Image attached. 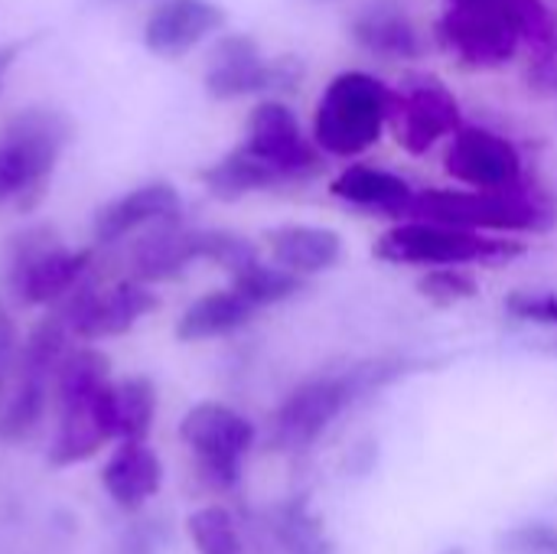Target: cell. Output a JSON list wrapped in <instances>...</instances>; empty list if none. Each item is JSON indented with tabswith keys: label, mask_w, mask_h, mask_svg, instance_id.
Segmentation results:
<instances>
[{
	"label": "cell",
	"mask_w": 557,
	"mask_h": 554,
	"mask_svg": "<svg viewBox=\"0 0 557 554\" xmlns=\"http://www.w3.org/2000/svg\"><path fill=\"white\" fill-rule=\"evenodd\" d=\"M352 39L385 59H414L421 52V36L405 0H366L352 20Z\"/></svg>",
	"instance_id": "obj_16"
},
{
	"label": "cell",
	"mask_w": 557,
	"mask_h": 554,
	"mask_svg": "<svg viewBox=\"0 0 557 554\" xmlns=\"http://www.w3.org/2000/svg\"><path fill=\"white\" fill-rule=\"evenodd\" d=\"M111 438H117V428L108 356L98 349H78L59 366V434L49 451V464H82Z\"/></svg>",
	"instance_id": "obj_2"
},
{
	"label": "cell",
	"mask_w": 557,
	"mask_h": 554,
	"mask_svg": "<svg viewBox=\"0 0 557 554\" xmlns=\"http://www.w3.org/2000/svg\"><path fill=\"white\" fill-rule=\"evenodd\" d=\"M180 438L193 451L202 477L212 487L228 490L242 477V460L255 444V424L228 405L202 402L186 411Z\"/></svg>",
	"instance_id": "obj_9"
},
{
	"label": "cell",
	"mask_w": 557,
	"mask_h": 554,
	"mask_svg": "<svg viewBox=\"0 0 557 554\" xmlns=\"http://www.w3.org/2000/svg\"><path fill=\"white\" fill-rule=\"evenodd\" d=\"M375 258L385 264H421V268H460V264H503L525 255L516 238H486L463 229L434 222H401L375 242Z\"/></svg>",
	"instance_id": "obj_5"
},
{
	"label": "cell",
	"mask_w": 557,
	"mask_h": 554,
	"mask_svg": "<svg viewBox=\"0 0 557 554\" xmlns=\"http://www.w3.org/2000/svg\"><path fill=\"white\" fill-rule=\"evenodd\" d=\"M199 180L206 183V189L215 199H225V202H235V199H242L248 193H261V189H271V186L284 183V176L271 163L258 160L245 147H238V150L225 153L222 160H215L212 167H206L199 173Z\"/></svg>",
	"instance_id": "obj_23"
},
{
	"label": "cell",
	"mask_w": 557,
	"mask_h": 554,
	"mask_svg": "<svg viewBox=\"0 0 557 554\" xmlns=\"http://www.w3.org/2000/svg\"><path fill=\"white\" fill-rule=\"evenodd\" d=\"M91 264V251L59 248L49 229L13 235L3 248V281L23 304H49L62 297Z\"/></svg>",
	"instance_id": "obj_8"
},
{
	"label": "cell",
	"mask_w": 557,
	"mask_h": 554,
	"mask_svg": "<svg viewBox=\"0 0 557 554\" xmlns=\"http://www.w3.org/2000/svg\"><path fill=\"white\" fill-rule=\"evenodd\" d=\"M274 535L284 554H333V545L326 539V529L320 516L310 509V503L290 500L274 513Z\"/></svg>",
	"instance_id": "obj_25"
},
{
	"label": "cell",
	"mask_w": 557,
	"mask_h": 554,
	"mask_svg": "<svg viewBox=\"0 0 557 554\" xmlns=\"http://www.w3.org/2000/svg\"><path fill=\"white\" fill-rule=\"evenodd\" d=\"M503 554H557V529L548 522H525L503 535Z\"/></svg>",
	"instance_id": "obj_33"
},
{
	"label": "cell",
	"mask_w": 557,
	"mask_h": 554,
	"mask_svg": "<svg viewBox=\"0 0 557 554\" xmlns=\"http://www.w3.org/2000/svg\"><path fill=\"white\" fill-rule=\"evenodd\" d=\"M153 415H157V392L150 379L134 376L114 385V428L121 441L144 444L153 428Z\"/></svg>",
	"instance_id": "obj_24"
},
{
	"label": "cell",
	"mask_w": 557,
	"mask_h": 554,
	"mask_svg": "<svg viewBox=\"0 0 557 554\" xmlns=\"http://www.w3.org/2000/svg\"><path fill=\"white\" fill-rule=\"evenodd\" d=\"M444 170L480 193L522 189V153L519 147L490 127H460L444 153Z\"/></svg>",
	"instance_id": "obj_11"
},
{
	"label": "cell",
	"mask_w": 557,
	"mask_h": 554,
	"mask_svg": "<svg viewBox=\"0 0 557 554\" xmlns=\"http://www.w3.org/2000/svg\"><path fill=\"white\" fill-rule=\"evenodd\" d=\"M202 261H212L232 274L245 271L251 261H258V251L248 238L235 232H202Z\"/></svg>",
	"instance_id": "obj_30"
},
{
	"label": "cell",
	"mask_w": 557,
	"mask_h": 554,
	"mask_svg": "<svg viewBox=\"0 0 557 554\" xmlns=\"http://www.w3.org/2000/svg\"><path fill=\"white\" fill-rule=\"evenodd\" d=\"M232 291H238L258 310V307H271V304L297 297L304 291V278H297L277 264L251 261L245 271L232 274Z\"/></svg>",
	"instance_id": "obj_26"
},
{
	"label": "cell",
	"mask_w": 557,
	"mask_h": 554,
	"mask_svg": "<svg viewBox=\"0 0 557 554\" xmlns=\"http://www.w3.org/2000/svg\"><path fill=\"white\" fill-rule=\"evenodd\" d=\"M284 75L287 69H281V62H268L251 36L235 33L215 42L206 69V88L212 98H242L284 85Z\"/></svg>",
	"instance_id": "obj_13"
},
{
	"label": "cell",
	"mask_w": 557,
	"mask_h": 554,
	"mask_svg": "<svg viewBox=\"0 0 557 554\" xmlns=\"http://www.w3.org/2000/svg\"><path fill=\"white\" fill-rule=\"evenodd\" d=\"M268 251L277 268L310 278L339 264L343 235L323 225H281L268 232Z\"/></svg>",
	"instance_id": "obj_17"
},
{
	"label": "cell",
	"mask_w": 557,
	"mask_h": 554,
	"mask_svg": "<svg viewBox=\"0 0 557 554\" xmlns=\"http://www.w3.org/2000/svg\"><path fill=\"white\" fill-rule=\"evenodd\" d=\"M101 483H104L108 496H111L121 509L134 513V509H140L150 496H157V490H160V483H163V464H160V457H157L147 444H131V441H124V444L111 454V460L104 464Z\"/></svg>",
	"instance_id": "obj_19"
},
{
	"label": "cell",
	"mask_w": 557,
	"mask_h": 554,
	"mask_svg": "<svg viewBox=\"0 0 557 554\" xmlns=\"http://www.w3.org/2000/svg\"><path fill=\"white\" fill-rule=\"evenodd\" d=\"M193 261H202V232L160 222V229L137 245L134 274L140 281H170L180 271H186Z\"/></svg>",
	"instance_id": "obj_21"
},
{
	"label": "cell",
	"mask_w": 557,
	"mask_h": 554,
	"mask_svg": "<svg viewBox=\"0 0 557 554\" xmlns=\"http://www.w3.org/2000/svg\"><path fill=\"white\" fill-rule=\"evenodd\" d=\"M330 193L349 206L372 209L379 216H401L405 206L411 202L414 189L392 170L369 167V163H352L346 167L333 183Z\"/></svg>",
	"instance_id": "obj_20"
},
{
	"label": "cell",
	"mask_w": 557,
	"mask_h": 554,
	"mask_svg": "<svg viewBox=\"0 0 557 554\" xmlns=\"http://www.w3.org/2000/svg\"><path fill=\"white\" fill-rule=\"evenodd\" d=\"M555 29L545 0H447L437 39L470 69H499L516 59L525 39L539 46Z\"/></svg>",
	"instance_id": "obj_1"
},
{
	"label": "cell",
	"mask_w": 557,
	"mask_h": 554,
	"mask_svg": "<svg viewBox=\"0 0 557 554\" xmlns=\"http://www.w3.org/2000/svg\"><path fill=\"white\" fill-rule=\"evenodd\" d=\"M225 26V10L212 0H163L144 23V46L160 59H180Z\"/></svg>",
	"instance_id": "obj_15"
},
{
	"label": "cell",
	"mask_w": 557,
	"mask_h": 554,
	"mask_svg": "<svg viewBox=\"0 0 557 554\" xmlns=\"http://www.w3.org/2000/svg\"><path fill=\"white\" fill-rule=\"evenodd\" d=\"M186 529H189V539H193L199 554H245L238 526H235L232 513L222 509V506L196 509L189 516Z\"/></svg>",
	"instance_id": "obj_28"
},
{
	"label": "cell",
	"mask_w": 557,
	"mask_h": 554,
	"mask_svg": "<svg viewBox=\"0 0 557 554\" xmlns=\"http://www.w3.org/2000/svg\"><path fill=\"white\" fill-rule=\"evenodd\" d=\"M506 310L516 320L557 327V294L555 291H516L506 297Z\"/></svg>",
	"instance_id": "obj_32"
},
{
	"label": "cell",
	"mask_w": 557,
	"mask_h": 554,
	"mask_svg": "<svg viewBox=\"0 0 557 554\" xmlns=\"http://www.w3.org/2000/svg\"><path fill=\"white\" fill-rule=\"evenodd\" d=\"M23 46H26V42H7V46H0V78H3V72L16 62V56L23 52Z\"/></svg>",
	"instance_id": "obj_36"
},
{
	"label": "cell",
	"mask_w": 557,
	"mask_h": 554,
	"mask_svg": "<svg viewBox=\"0 0 557 554\" xmlns=\"http://www.w3.org/2000/svg\"><path fill=\"white\" fill-rule=\"evenodd\" d=\"M46 379L49 376L20 369L16 392L10 395V402L0 415V441H20L39 424V418L46 411Z\"/></svg>",
	"instance_id": "obj_27"
},
{
	"label": "cell",
	"mask_w": 557,
	"mask_h": 554,
	"mask_svg": "<svg viewBox=\"0 0 557 554\" xmlns=\"http://www.w3.org/2000/svg\"><path fill=\"white\" fill-rule=\"evenodd\" d=\"M258 160L271 163L284 180L310 176L320 167V150L300 131L297 114L284 101H261L248 114V137L242 144Z\"/></svg>",
	"instance_id": "obj_12"
},
{
	"label": "cell",
	"mask_w": 557,
	"mask_h": 554,
	"mask_svg": "<svg viewBox=\"0 0 557 554\" xmlns=\"http://www.w3.org/2000/svg\"><path fill=\"white\" fill-rule=\"evenodd\" d=\"M388 124L395 131V140L411 157H421L431 147H437L444 137H454L463 127V118H460V101L444 82L414 78L405 88L392 91Z\"/></svg>",
	"instance_id": "obj_10"
},
{
	"label": "cell",
	"mask_w": 557,
	"mask_h": 554,
	"mask_svg": "<svg viewBox=\"0 0 557 554\" xmlns=\"http://www.w3.org/2000/svg\"><path fill=\"white\" fill-rule=\"evenodd\" d=\"M255 307L238 294V291H212L206 297H199L196 304L186 307V313L176 323V336L183 343H202V340H215L225 333L242 330L245 323H251Z\"/></svg>",
	"instance_id": "obj_22"
},
{
	"label": "cell",
	"mask_w": 557,
	"mask_h": 554,
	"mask_svg": "<svg viewBox=\"0 0 557 554\" xmlns=\"http://www.w3.org/2000/svg\"><path fill=\"white\" fill-rule=\"evenodd\" d=\"M525 85L539 98H557V29L535 46L529 69H525Z\"/></svg>",
	"instance_id": "obj_31"
},
{
	"label": "cell",
	"mask_w": 557,
	"mask_h": 554,
	"mask_svg": "<svg viewBox=\"0 0 557 554\" xmlns=\"http://www.w3.org/2000/svg\"><path fill=\"white\" fill-rule=\"evenodd\" d=\"M117 554H153L150 535H147L140 526L127 529V532H124V539H121V549H117Z\"/></svg>",
	"instance_id": "obj_35"
},
{
	"label": "cell",
	"mask_w": 557,
	"mask_h": 554,
	"mask_svg": "<svg viewBox=\"0 0 557 554\" xmlns=\"http://www.w3.org/2000/svg\"><path fill=\"white\" fill-rule=\"evenodd\" d=\"M392 88L369 72L336 75L317 111H313V144L333 157H359L379 144L388 124Z\"/></svg>",
	"instance_id": "obj_4"
},
{
	"label": "cell",
	"mask_w": 557,
	"mask_h": 554,
	"mask_svg": "<svg viewBox=\"0 0 557 554\" xmlns=\"http://www.w3.org/2000/svg\"><path fill=\"white\" fill-rule=\"evenodd\" d=\"M180 209H183L180 193L170 183H147L140 189L108 202L95 216V238L98 242H117L147 222H176Z\"/></svg>",
	"instance_id": "obj_18"
},
{
	"label": "cell",
	"mask_w": 557,
	"mask_h": 554,
	"mask_svg": "<svg viewBox=\"0 0 557 554\" xmlns=\"http://www.w3.org/2000/svg\"><path fill=\"white\" fill-rule=\"evenodd\" d=\"M157 310L153 291L144 284H117L111 294H101L95 287H82L75 300L69 304L65 317L72 330L85 340H101V336H121L127 333L144 313Z\"/></svg>",
	"instance_id": "obj_14"
},
{
	"label": "cell",
	"mask_w": 557,
	"mask_h": 554,
	"mask_svg": "<svg viewBox=\"0 0 557 554\" xmlns=\"http://www.w3.org/2000/svg\"><path fill=\"white\" fill-rule=\"evenodd\" d=\"M385 366H366L352 369L349 376H317L304 385H297L271 421V441L281 451H307L317 444L326 428L356 402V395L369 392L372 385L385 382Z\"/></svg>",
	"instance_id": "obj_6"
},
{
	"label": "cell",
	"mask_w": 557,
	"mask_h": 554,
	"mask_svg": "<svg viewBox=\"0 0 557 554\" xmlns=\"http://www.w3.org/2000/svg\"><path fill=\"white\" fill-rule=\"evenodd\" d=\"M69 134V118L52 108H26L13 114L0 140V202L39 193Z\"/></svg>",
	"instance_id": "obj_7"
},
{
	"label": "cell",
	"mask_w": 557,
	"mask_h": 554,
	"mask_svg": "<svg viewBox=\"0 0 557 554\" xmlns=\"http://www.w3.org/2000/svg\"><path fill=\"white\" fill-rule=\"evenodd\" d=\"M418 294L434 307H457L473 300L480 294V284L463 268H428V274L418 278Z\"/></svg>",
	"instance_id": "obj_29"
},
{
	"label": "cell",
	"mask_w": 557,
	"mask_h": 554,
	"mask_svg": "<svg viewBox=\"0 0 557 554\" xmlns=\"http://www.w3.org/2000/svg\"><path fill=\"white\" fill-rule=\"evenodd\" d=\"M16 359H20V340H16V327L0 300V389L3 382L10 379V372L16 369Z\"/></svg>",
	"instance_id": "obj_34"
},
{
	"label": "cell",
	"mask_w": 557,
	"mask_h": 554,
	"mask_svg": "<svg viewBox=\"0 0 557 554\" xmlns=\"http://www.w3.org/2000/svg\"><path fill=\"white\" fill-rule=\"evenodd\" d=\"M405 222H434L463 232H519L535 235L555 229L557 212L525 189L480 193V189H424L414 193L401 212Z\"/></svg>",
	"instance_id": "obj_3"
},
{
	"label": "cell",
	"mask_w": 557,
	"mask_h": 554,
	"mask_svg": "<svg viewBox=\"0 0 557 554\" xmlns=\"http://www.w3.org/2000/svg\"><path fill=\"white\" fill-rule=\"evenodd\" d=\"M444 554H467V552H463V549H447Z\"/></svg>",
	"instance_id": "obj_37"
}]
</instances>
